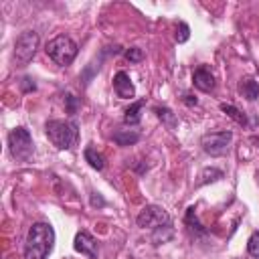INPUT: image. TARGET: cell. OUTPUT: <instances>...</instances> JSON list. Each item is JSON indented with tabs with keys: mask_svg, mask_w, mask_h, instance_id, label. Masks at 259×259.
<instances>
[{
	"mask_svg": "<svg viewBox=\"0 0 259 259\" xmlns=\"http://www.w3.org/2000/svg\"><path fill=\"white\" fill-rule=\"evenodd\" d=\"M55 247V231L49 223H34L24 241V259H47Z\"/></svg>",
	"mask_w": 259,
	"mask_h": 259,
	"instance_id": "obj_1",
	"label": "cell"
},
{
	"mask_svg": "<svg viewBox=\"0 0 259 259\" xmlns=\"http://www.w3.org/2000/svg\"><path fill=\"white\" fill-rule=\"evenodd\" d=\"M45 132H47L49 140L53 142V146L59 150L73 148V144L77 142V136H79L77 123L71 119H49L45 123Z\"/></svg>",
	"mask_w": 259,
	"mask_h": 259,
	"instance_id": "obj_2",
	"label": "cell"
},
{
	"mask_svg": "<svg viewBox=\"0 0 259 259\" xmlns=\"http://www.w3.org/2000/svg\"><path fill=\"white\" fill-rule=\"evenodd\" d=\"M45 51H47V55H49L57 65H61V67L71 65L73 59L77 57V45H75V40H73L71 36H67V34H59V36L51 38V40L47 42Z\"/></svg>",
	"mask_w": 259,
	"mask_h": 259,
	"instance_id": "obj_3",
	"label": "cell"
},
{
	"mask_svg": "<svg viewBox=\"0 0 259 259\" xmlns=\"http://www.w3.org/2000/svg\"><path fill=\"white\" fill-rule=\"evenodd\" d=\"M36 49H38V34L34 30H24L14 42V51H12L14 65L16 67H26L34 59Z\"/></svg>",
	"mask_w": 259,
	"mask_h": 259,
	"instance_id": "obj_4",
	"label": "cell"
},
{
	"mask_svg": "<svg viewBox=\"0 0 259 259\" xmlns=\"http://www.w3.org/2000/svg\"><path fill=\"white\" fill-rule=\"evenodd\" d=\"M8 150H10L12 158L18 160V162L30 160V156H32V152H34V144H32V138H30L28 130H24V127H14V130L8 134Z\"/></svg>",
	"mask_w": 259,
	"mask_h": 259,
	"instance_id": "obj_5",
	"label": "cell"
},
{
	"mask_svg": "<svg viewBox=\"0 0 259 259\" xmlns=\"http://www.w3.org/2000/svg\"><path fill=\"white\" fill-rule=\"evenodd\" d=\"M231 140H233V132L229 130H221V132H210V134H204L200 138V146L206 154L210 156H223L227 154L229 146H231Z\"/></svg>",
	"mask_w": 259,
	"mask_h": 259,
	"instance_id": "obj_6",
	"label": "cell"
},
{
	"mask_svg": "<svg viewBox=\"0 0 259 259\" xmlns=\"http://www.w3.org/2000/svg\"><path fill=\"white\" fill-rule=\"evenodd\" d=\"M136 223L142 229H158V227L170 225V214L158 204H148V206L142 208V212L138 214Z\"/></svg>",
	"mask_w": 259,
	"mask_h": 259,
	"instance_id": "obj_7",
	"label": "cell"
},
{
	"mask_svg": "<svg viewBox=\"0 0 259 259\" xmlns=\"http://www.w3.org/2000/svg\"><path fill=\"white\" fill-rule=\"evenodd\" d=\"M73 247L77 253L81 255H87L89 259H97V241L91 233L87 231H79L75 235V241H73Z\"/></svg>",
	"mask_w": 259,
	"mask_h": 259,
	"instance_id": "obj_8",
	"label": "cell"
},
{
	"mask_svg": "<svg viewBox=\"0 0 259 259\" xmlns=\"http://www.w3.org/2000/svg\"><path fill=\"white\" fill-rule=\"evenodd\" d=\"M113 89H115L117 97H121V99H132L136 95L134 83L130 81V75L125 71H117L115 73V77H113Z\"/></svg>",
	"mask_w": 259,
	"mask_h": 259,
	"instance_id": "obj_9",
	"label": "cell"
},
{
	"mask_svg": "<svg viewBox=\"0 0 259 259\" xmlns=\"http://www.w3.org/2000/svg\"><path fill=\"white\" fill-rule=\"evenodd\" d=\"M192 81H194V87L200 91H212L214 89V75L210 73L208 67H198L192 75Z\"/></svg>",
	"mask_w": 259,
	"mask_h": 259,
	"instance_id": "obj_10",
	"label": "cell"
},
{
	"mask_svg": "<svg viewBox=\"0 0 259 259\" xmlns=\"http://www.w3.org/2000/svg\"><path fill=\"white\" fill-rule=\"evenodd\" d=\"M239 91H241L243 97H247L249 101H253V99L259 97V85H257V81H253L251 77L241 79V83H239Z\"/></svg>",
	"mask_w": 259,
	"mask_h": 259,
	"instance_id": "obj_11",
	"label": "cell"
},
{
	"mask_svg": "<svg viewBox=\"0 0 259 259\" xmlns=\"http://www.w3.org/2000/svg\"><path fill=\"white\" fill-rule=\"evenodd\" d=\"M142 107H144V99H140V101L132 103V105L125 109L123 121H125V123H130V125H136V123H140V119H142V115H140Z\"/></svg>",
	"mask_w": 259,
	"mask_h": 259,
	"instance_id": "obj_12",
	"label": "cell"
},
{
	"mask_svg": "<svg viewBox=\"0 0 259 259\" xmlns=\"http://www.w3.org/2000/svg\"><path fill=\"white\" fill-rule=\"evenodd\" d=\"M85 160L89 162V166L91 168H95V170H103L105 168V160H103V156L95 150V148H85Z\"/></svg>",
	"mask_w": 259,
	"mask_h": 259,
	"instance_id": "obj_13",
	"label": "cell"
},
{
	"mask_svg": "<svg viewBox=\"0 0 259 259\" xmlns=\"http://www.w3.org/2000/svg\"><path fill=\"white\" fill-rule=\"evenodd\" d=\"M113 140H115V144H119V146H130V144H136V142L140 140V136H138L136 132H130V130H117V132L113 134Z\"/></svg>",
	"mask_w": 259,
	"mask_h": 259,
	"instance_id": "obj_14",
	"label": "cell"
},
{
	"mask_svg": "<svg viewBox=\"0 0 259 259\" xmlns=\"http://www.w3.org/2000/svg\"><path fill=\"white\" fill-rule=\"evenodd\" d=\"M221 111H225L231 119H235L239 125H247V115L243 113V111H239L235 105H231V103H221Z\"/></svg>",
	"mask_w": 259,
	"mask_h": 259,
	"instance_id": "obj_15",
	"label": "cell"
},
{
	"mask_svg": "<svg viewBox=\"0 0 259 259\" xmlns=\"http://www.w3.org/2000/svg\"><path fill=\"white\" fill-rule=\"evenodd\" d=\"M219 178H223V172H221L219 168H204V170H202V174H200L198 186L208 184V182H217Z\"/></svg>",
	"mask_w": 259,
	"mask_h": 259,
	"instance_id": "obj_16",
	"label": "cell"
},
{
	"mask_svg": "<svg viewBox=\"0 0 259 259\" xmlns=\"http://www.w3.org/2000/svg\"><path fill=\"white\" fill-rule=\"evenodd\" d=\"M176 42H186L190 38V26L186 22H178L176 24V34H174Z\"/></svg>",
	"mask_w": 259,
	"mask_h": 259,
	"instance_id": "obj_17",
	"label": "cell"
},
{
	"mask_svg": "<svg viewBox=\"0 0 259 259\" xmlns=\"http://www.w3.org/2000/svg\"><path fill=\"white\" fill-rule=\"evenodd\" d=\"M247 251H249L251 257H257L259 259V231L251 233V237L247 241Z\"/></svg>",
	"mask_w": 259,
	"mask_h": 259,
	"instance_id": "obj_18",
	"label": "cell"
},
{
	"mask_svg": "<svg viewBox=\"0 0 259 259\" xmlns=\"http://www.w3.org/2000/svg\"><path fill=\"white\" fill-rule=\"evenodd\" d=\"M123 57H125L130 63H140V61L144 59V51L138 49V47H130V49L123 53Z\"/></svg>",
	"mask_w": 259,
	"mask_h": 259,
	"instance_id": "obj_19",
	"label": "cell"
},
{
	"mask_svg": "<svg viewBox=\"0 0 259 259\" xmlns=\"http://www.w3.org/2000/svg\"><path fill=\"white\" fill-rule=\"evenodd\" d=\"M154 111H156V115H158L160 119H166L168 125H174V123H176V117H174V113H172L168 107H156Z\"/></svg>",
	"mask_w": 259,
	"mask_h": 259,
	"instance_id": "obj_20",
	"label": "cell"
},
{
	"mask_svg": "<svg viewBox=\"0 0 259 259\" xmlns=\"http://www.w3.org/2000/svg\"><path fill=\"white\" fill-rule=\"evenodd\" d=\"M186 225L190 227V229H196V231H202V225L198 223V219H196V212H194V206H190L188 210H186Z\"/></svg>",
	"mask_w": 259,
	"mask_h": 259,
	"instance_id": "obj_21",
	"label": "cell"
},
{
	"mask_svg": "<svg viewBox=\"0 0 259 259\" xmlns=\"http://www.w3.org/2000/svg\"><path fill=\"white\" fill-rule=\"evenodd\" d=\"M65 101H67V111H69V113H75V111H77V101H75V97H73L71 93H67V95H65Z\"/></svg>",
	"mask_w": 259,
	"mask_h": 259,
	"instance_id": "obj_22",
	"label": "cell"
},
{
	"mask_svg": "<svg viewBox=\"0 0 259 259\" xmlns=\"http://www.w3.org/2000/svg\"><path fill=\"white\" fill-rule=\"evenodd\" d=\"M22 87H24V91H32V89H34V83H32L28 77H24V79H22Z\"/></svg>",
	"mask_w": 259,
	"mask_h": 259,
	"instance_id": "obj_23",
	"label": "cell"
},
{
	"mask_svg": "<svg viewBox=\"0 0 259 259\" xmlns=\"http://www.w3.org/2000/svg\"><path fill=\"white\" fill-rule=\"evenodd\" d=\"M91 204H93V206H97V204L101 206V204H103V198H101V196H95V192H93V196H91Z\"/></svg>",
	"mask_w": 259,
	"mask_h": 259,
	"instance_id": "obj_24",
	"label": "cell"
},
{
	"mask_svg": "<svg viewBox=\"0 0 259 259\" xmlns=\"http://www.w3.org/2000/svg\"><path fill=\"white\" fill-rule=\"evenodd\" d=\"M184 103H186V105H196V97H192V95H184Z\"/></svg>",
	"mask_w": 259,
	"mask_h": 259,
	"instance_id": "obj_25",
	"label": "cell"
},
{
	"mask_svg": "<svg viewBox=\"0 0 259 259\" xmlns=\"http://www.w3.org/2000/svg\"><path fill=\"white\" fill-rule=\"evenodd\" d=\"M251 142H253V144L259 148V136H253V138H251Z\"/></svg>",
	"mask_w": 259,
	"mask_h": 259,
	"instance_id": "obj_26",
	"label": "cell"
}]
</instances>
